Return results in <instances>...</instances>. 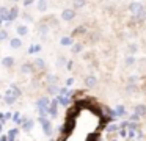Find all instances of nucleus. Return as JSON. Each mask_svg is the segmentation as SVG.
I'll return each mask as SVG.
<instances>
[{
    "label": "nucleus",
    "instance_id": "c9c22d12",
    "mask_svg": "<svg viewBox=\"0 0 146 141\" xmlns=\"http://www.w3.org/2000/svg\"><path fill=\"white\" fill-rule=\"evenodd\" d=\"M39 50H41V46H30L29 53H35V52H39Z\"/></svg>",
    "mask_w": 146,
    "mask_h": 141
},
{
    "label": "nucleus",
    "instance_id": "ea45409f",
    "mask_svg": "<svg viewBox=\"0 0 146 141\" xmlns=\"http://www.w3.org/2000/svg\"><path fill=\"white\" fill-rule=\"evenodd\" d=\"M35 3V0H24V6H30Z\"/></svg>",
    "mask_w": 146,
    "mask_h": 141
},
{
    "label": "nucleus",
    "instance_id": "2eb2a0df",
    "mask_svg": "<svg viewBox=\"0 0 146 141\" xmlns=\"http://www.w3.org/2000/svg\"><path fill=\"white\" fill-rule=\"evenodd\" d=\"M33 64H35L36 71H44V69H46V61L42 58H35Z\"/></svg>",
    "mask_w": 146,
    "mask_h": 141
},
{
    "label": "nucleus",
    "instance_id": "9b49d317",
    "mask_svg": "<svg viewBox=\"0 0 146 141\" xmlns=\"http://www.w3.org/2000/svg\"><path fill=\"white\" fill-rule=\"evenodd\" d=\"M0 17L5 22H10V9L7 6H0Z\"/></svg>",
    "mask_w": 146,
    "mask_h": 141
},
{
    "label": "nucleus",
    "instance_id": "a878e982",
    "mask_svg": "<svg viewBox=\"0 0 146 141\" xmlns=\"http://www.w3.org/2000/svg\"><path fill=\"white\" fill-rule=\"evenodd\" d=\"M86 5V0H72V8L76 9H80Z\"/></svg>",
    "mask_w": 146,
    "mask_h": 141
},
{
    "label": "nucleus",
    "instance_id": "f257e3e1",
    "mask_svg": "<svg viewBox=\"0 0 146 141\" xmlns=\"http://www.w3.org/2000/svg\"><path fill=\"white\" fill-rule=\"evenodd\" d=\"M76 19V8H64L61 11V21L64 22H71Z\"/></svg>",
    "mask_w": 146,
    "mask_h": 141
},
{
    "label": "nucleus",
    "instance_id": "6e6552de",
    "mask_svg": "<svg viewBox=\"0 0 146 141\" xmlns=\"http://www.w3.org/2000/svg\"><path fill=\"white\" fill-rule=\"evenodd\" d=\"M2 66L7 68V69H11L14 66V58L13 56H3V58H2Z\"/></svg>",
    "mask_w": 146,
    "mask_h": 141
},
{
    "label": "nucleus",
    "instance_id": "e433bc0d",
    "mask_svg": "<svg viewBox=\"0 0 146 141\" xmlns=\"http://www.w3.org/2000/svg\"><path fill=\"white\" fill-rule=\"evenodd\" d=\"M74 81H76V80H74L72 77L66 78V86H68V88H69V86H72V85H74Z\"/></svg>",
    "mask_w": 146,
    "mask_h": 141
},
{
    "label": "nucleus",
    "instance_id": "cd10ccee",
    "mask_svg": "<svg viewBox=\"0 0 146 141\" xmlns=\"http://www.w3.org/2000/svg\"><path fill=\"white\" fill-rule=\"evenodd\" d=\"M17 133H19V128H11V130H8V140H16Z\"/></svg>",
    "mask_w": 146,
    "mask_h": 141
},
{
    "label": "nucleus",
    "instance_id": "20e7f679",
    "mask_svg": "<svg viewBox=\"0 0 146 141\" xmlns=\"http://www.w3.org/2000/svg\"><path fill=\"white\" fill-rule=\"evenodd\" d=\"M35 71H36V68H35L33 63H24V64L21 66V74H24V75H30Z\"/></svg>",
    "mask_w": 146,
    "mask_h": 141
},
{
    "label": "nucleus",
    "instance_id": "7ed1b4c3",
    "mask_svg": "<svg viewBox=\"0 0 146 141\" xmlns=\"http://www.w3.org/2000/svg\"><path fill=\"white\" fill-rule=\"evenodd\" d=\"M141 9H145V6H143V3H140V2H132V3H129V13L132 16H137Z\"/></svg>",
    "mask_w": 146,
    "mask_h": 141
},
{
    "label": "nucleus",
    "instance_id": "c85d7f7f",
    "mask_svg": "<svg viewBox=\"0 0 146 141\" xmlns=\"http://www.w3.org/2000/svg\"><path fill=\"white\" fill-rule=\"evenodd\" d=\"M138 81H140V75H137V74L129 75V77H127V83H137V85H138Z\"/></svg>",
    "mask_w": 146,
    "mask_h": 141
},
{
    "label": "nucleus",
    "instance_id": "c03bdc74",
    "mask_svg": "<svg viewBox=\"0 0 146 141\" xmlns=\"http://www.w3.org/2000/svg\"><path fill=\"white\" fill-rule=\"evenodd\" d=\"M0 140H3V141H7V140H8V135H3V136H0Z\"/></svg>",
    "mask_w": 146,
    "mask_h": 141
},
{
    "label": "nucleus",
    "instance_id": "2f4dec72",
    "mask_svg": "<svg viewBox=\"0 0 146 141\" xmlns=\"http://www.w3.org/2000/svg\"><path fill=\"white\" fill-rule=\"evenodd\" d=\"M10 89H11V91H13V93H14V96H16L17 99H19V97H21V94H22V93H21V89H19V88H17V86H16V85H11V86H10Z\"/></svg>",
    "mask_w": 146,
    "mask_h": 141
},
{
    "label": "nucleus",
    "instance_id": "37998d69",
    "mask_svg": "<svg viewBox=\"0 0 146 141\" xmlns=\"http://www.w3.org/2000/svg\"><path fill=\"white\" fill-rule=\"evenodd\" d=\"M13 118V115H11V113H5V119H11Z\"/></svg>",
    "mask_w": 146,
    "mask_h": 141
},
{
    "label": "nucleus",
    "instance_id": "c756f323",
    "mask_svg": "<svg viewBox=\"0 0 146 141\" xmlns=\"http://www.w3.org/2000/svg\"><path fill=\"white\" fill-rule=\"evenodd\" d=\"M8 38H10V34H8V30H0V42H2V41H7Z\"/></svg>",
    "mask_w": 146,
    "mask_h": 141
},
{
    "label": "nucleus",
    "instance_id": "58836bf2",
    "mask_svg": "<svg viewBox=\"0 0 146 141\" xmlns=\"http://www.w3.org/2000/svg\"><path fill=\"white\" fill-rule=\"evenodd\" d=\"M72 66H74L72 61H68L66 63V71H72Z\"/></svg>",
    "mask_w": 146,
    "mask_h": 141
},
{
    "label": "nucleus",
    "instance_id": "473e14b6",
    "mask_svg": "<svg viewBox=\"0 0 146 141\" xmlns=\"http://www.w3.org/2000/svg\"><path fill=\"white\" fill-rule=\"evenodd\" d=\"M85 30H86V28L83 27V25H80V27H77L76 30H74L72 36H77V34H83V33H85Z\"/></svg>",
    "mask_w": 146,
    "mask_h": 141
},
{
    "label": "nucleus",
    "instance_id": "bb28decb",
    "mask_svg": "<svg viewBox=\"0 0 146 141\" xmlns=\"http://www.w3.org/2000/svg\"><path fill=\"white\" fill-rule=\"evenodd\" d=\"M49 115L50 116H54V118H57V115H58V105H49Z\"/></svg>",
    "mask_w": 146,
    "mask_h": 141
},
{
    "label": "nucleus",
    "instance_id": "423d86ee",
    "mask_svg": "<svg viewBox=\"0 0 146 141\" xmlns=\"http://www.w3.org/2000/svg\"><path fill=\"white\" fill-rule=\"evenodd\" d=\"M83 83H85L86 88H94L96 85H98V77H96V75H86Z\"/></svg>",
    "mask_w": 146,
    "mask_h": 141
},
{
    "label": "nucleus",
    "instance_id": "79ce46f5",
    "mask_svg": "<svg viewBox=\"0 0 146 141\" xmlns=\"http://www.w3.org/2000/svg\"><path fill=\"white\" fill-rule=\"evenodd\" d=\"M5 121H7V119H5V115L3 113H0V122H5Z\"/></svg>",
    "mask_w": 146,
    "mask_h": 141
},
{
    "label": "nucleus",
    "instance_id": "de8ad7c7",
    "mask_svg": "<svg viewBox=\"0 0 146 141\" xmlns=\"http://www.w3.org/2000/svg\"><path fill=\"white\" fill-rule=\"evenodd\" d=\"M13 2H19V0H13Z\"/></svg>",
    "mask_w": 146,
    "mask_h": 141
},
{
    "label": "nucleus",
    "instance_id": "412c9836",
    "mask_svg": "<svg viewBox=\"0 0 146 141\" xmlns=\"http://www.w3.org/2000/svg\"><path fill=\"white\" fill-rule=\"evenodd\" d=\"M126 50H127V53H130V55H135V53L138 52V46H137L135 42H129L127 47H126Z\"/></svg>",
    "mask_w": 146,
    "mask_h": 141
},
{
    "label": "nucleus",
    "instance_id": "a18cd8bd",
    "mask_svg": "<svg viewBox=\"0 0 146 141\" xmlns=\"http://www.w3.org/2000/svg\"><path fill=\"white\" fill-rule=\"evenodd\" d=\"M2 24H3V19H2V17H0V25H2Z\"/></svg>",
    "mask_w": 146,
    "mask_h": 141
},
{
    "label": "nucleus",
    "instance_id": "f03ea898",
    "mask_svg": "<svg viewBox=\"0 0 146 141\" xmlns=\"http://www.w3.org/2000/svg\"><path fill=\"white\" fill-rule=\"evenodd\" d=\"M38 121H39V124L42 125V130H44V133L47 135V136H50V135H52V124H50V121H49L46 116H39Z\"/></svg>",
    "mask_w": 146,
    "mask_h": 141
},
{
    "label": "nucleus",
    "instance_id": "f3484780",
    "mask_svg": "<svg viewBox=\"0 0 146 141\" xmlns=\"http://www.w3.org/2000/svg\"><path fill=\"white\" fill-rule=\"evenodd\" d=\"M133 111L138 113V115L141 116V118H145V116H146V105H145V103H138V105H135Z\"/></svg>",
    "mask_w": 146,
    "mask_h": 141
},
{
    "label": "nucleus",
    "instance_id": "5701e85b",
    "mask_svg": "<svg viewBox=\"0 0 146 141\" xmlns=\"http://www.w3.org/2000/svg\"><path fill=\"white\" fill-rule=\"evenodd\" d=\"M135 55H130V53H127V56L124 58V66H133L135 64Z\"/></svg>",
    "mask_w": 146,
    "mask_h": 141
},
{
    "label": "nucleus",
    "instance_id": "a19ab883",
    "mask_svg": "<svg viewBox=\"0 0 146 141\" xmlns=\"http://www.w3.org/2000/svg\"><path fill=\"white\" fill-rule=\"evenodd\" d=\"M143 138H145V136H143V133H141V132H140V130H138V133H137V136H135V140H143Z\"/></svg>",
    "mask_w": 146,
    "mask_h": 141
},
{
    "label": "nucleus",
    "instance_id": "4468645a",
    "mask_svg": "<svg viewBox=\"0 0 146 141\" xmlns=\"http://www.w3.org/2000/svg\"><path fill=\"white\" fill-rule=\"evenodd\" d=\"M38 30H39V36H41L42 39H46V38H47V34H49V25L47 24H41Z\"/></svg>",
    "mask_w": 146,
    "mask_h": 141
},
{
    "label": "nucleus",
    "instance_id": "4c0bfd02",
    "mask_svg": "<svg viewBox=\"0 0 146 141\" xmlns=\"http://www.w3.org/2000/svg\"><path fill=\"white\" fill-rule=\"evenodd\" d=\"M22 17L25 19V21H29V22H32V21H33V17L29 14V13H24V14H22Z\"/></svg>",
    "mask_w": 146,
    "mask_h": 141
},
{
    "label": "nucleus",
    "instance_id": "f704fd0d",
    "mask_svg": "<svg viewBox=\"0 0 146 141\" xmlns=\"http://www.w3.org/2000/svg\"><path fill=\"white\" fill-rule=\"evenodd\" d=\"M140 119H141V116H140L138 113H135V111H133L132 115H129V121H135V122H138Z\"/></svg>",
    "mask_w": 146,
    "mask_h": 141
},
{
    "label": "nucleus",
    "instance_id": "6ab92c4d",
    "mask_svg": "<svg viewBox=\"0 0 146 141\" xmlns=\"http://www.w3.org/2000/svg\"><path fill=\"white\" fill-rule=\"evenodd\" d=\"M124 115H126L124 105H118L115 110H111V116H124Z\"/></svg>",
    "mask_w": 146,
    "mask_h": 141
},
{
    "label": "nucleus",
    "instance_id": "49530a36",
    "mask_svg": "<svg viewBox=\"0 0 146 141\" xmlns=\"http://www.w3.org/2000/svg\"><path fill=\"white\" fill-rule=\"evenodd\" d=\"M2 124H3V122H0V132H2Z\"/></svg>",
    "mask_w": 146,
    "mask_h": 141
},
{
    "label": "nucleus",
    "instance_id": "aec40b11",
    "mask_svg": "<svg viewBox=\"0 0 146 141\" xmlns=\"http://www.w3.org/2000/svg\"><path fill=\"white\" fill-rule=\"evenodd\" d=\"M36 9H38L39 13H46V11H47V0H38Z\"/></svg>",
    "mask_w": 146,
    "mask_h": 141
},
{
    "label": "nucleus",
    "instance_id": "1a4fd4ad",
    "mask_svg": "<svg viewBox=\"0 0 146 141\" xmlns=\"http://www.w3.org/2000/svg\"><path fill=\"white\" fill-rule=\"evenodd\" d=\"M132 19H133L135 22H138V24H143V22L146 21V8L141 9V11H140L137 16H132Z\"/></svg>",
    "mask_w": 146,
    "mask_h": 141
},
{
    "label": "nucleus",
    "instance_id": "dca6fc26",
    "mask_svg": "<svg viewBox=\"0 0 146 141\" xmlns=\"http://www.w3.org/2000/svg\"><path fill=\"white\" fill-rule=\"evenodd\" d=\"M47 94H50V96L60 94V88L57 86V83H49V86H47Z\"/></svg>",
    "mask_w": 146,
    "mask_h": 141
},
{
    "label": "nucleus",
    "instance_id": "f8f14e48",
    "mask_svg": "<svg viewBox=\"0 0 146 141\" xmlns=\"http://www.w3.org/2000/svg\"><path fill=\"white\" fill-rule=\"evenodd\" d=\"M16 33H17V36H25V34H29V27L24 25V24L17 25V27H16Z\"/></svg>",
    "mask_w": 146,
    "mask_h": 141
},
{
    "label": "nucleus",
    "instance_id": "393cba45",
    "mask_svg": "<svg viewBox=\"0 0 146 141\" xmlns=\"http://www.w3.org/2000/svg\"><path fill=\"white\" fill-rule=\"evenodd\" d=\"M17 16H19V8H17V6H13V8L10 9V22H13L14 19H17Z\"/></svg>",
    "mask_w": 146,
    "mask_h": 141
},
{
    "label": "nucleus",
    "instance_id": "ddd939ff",
    "mask_svg": "<svg viewBox=\"0 0 146 141\" xmlns=\"http://www.w3.org/2000/svg\"><path fill=\"white\" fill-rule=\"evenodd\" d=\"M10 47L11 49H21V47H22V39H21V38H11Z\"/></svg>",
    "mask_w": 146,
    "mask_h": 141
},
{
    "label": "nucleus",
    "instance_id": "39448f33",
    "mask_svg": "<svg viewBox=\"0 0 146 141\" xmlns=\"http://www.w3.org/2000/svg\"><path fill=\"white\" fill-rule=\"evenodd\" d=\"M17 100V97L14 96V93L11 89H8L7 93H5V96H3V102L7 103V105H13L14 102Z\"/></svg>",
    "mask_w": 146,
    "mask_h": 141
},
{
    "label": "nucleus",
    "instance_id": "72a5a7b5",
    "mask_svg": "<svg viewBox=\"0 0 146 141\" xmlns=\"http://www.w3.org/2000/svg\"><path fill=\"white\" fill-rule=\"evenodd\" d=\"M66 58H64V56H58V60H57V66L58 68H61V66H64V68H66Z\"/></svg>",
    "mask_w": 146,
    "mask_h": 141
},
{
    "label": "nucleus",
    "instance_id": "4be33fe9",
    "mask_svg": "<svg viewBox=\"0 0 146 141\" xmlns=\"http://www.w3.org/2000/svg\"><path fill=\"white\" fill-rule=\"evenodd\" d=\"M33 125H35V121H33V119H27V121L22 124V130L24 132H30L33 128Z\"/></svg>",
    "mask_w": 146,
    "mask_h": 141
},
{
    "label": "nucleus",
    "instance_id": "b1692460",
    "mask_svg": "<svg viewBox=\"0 0 146 141\" xmlns=\"http://www.w3.org/2000/svg\"><path fill=\"white\" fill-rule=\"evenodd\" d=\"M83 50V44L82 42H74L72 46H71V52L72 53H80Z\"/></svg>",
    "mask_w": 146,
    "mask_h": 141
},
{
    "label": "nucleus",
    "instance_id": "9d476101",
    "mask_svg": "<svg viewBox=\"0 0 146 141\" xmlns=\"http://www.w3.org/2000/svg\"><path fill=\"white\" fill-rule=\"evenodd\" d=\"M60 44L63 47H71L74 44V39H72V36H61L60 38Z\"/></svg>",
    "mask_w": 146,
    "mask_h": 141
},
{
    "label": "nucleus",
    "instance_id": "7c9ffc66",
    "mask_svg": "<svg viewBox=\"0 0 146 141\" xmlns=\"http://www.w3.org/2000/svg\"><path fill=\"white\" fill-rule=\"evenodd\" d=\"M57 75H52V74H47L46 75V81H47V83H57Z\"/></svg>",
    "mask_w": 146,
    "mask_h": 141
},
{
    "label": "nucleus",
    "instance_id": "0eeeda50",
    "mask_svg": "<svg viewBox=\"0 0 146 141\" xmlns=\"http://www.w3.org/2000/svg\"><path fill=\"white\" fill-rule=\"evenodd\" d=\"M49 105H50V100H49L47 96L39 97V99L36 100V108H49Z\"/></svg>",
    "mask_w": 146,
    "mask_h": 141
},
{
    "label": "nucleus",
    "instance_id": "a211bd4d",
    "mask_svg": "<svg viewBox=\"0 0 146 141\" xmlns=\"http://www.w3.org/2000/svg\"><path fill=\"white\" fill-rule=\"evenodd\" d=\"M124 89H126L127 94H135L137 91H138V85H137V83H127Z\"/></svg>",
    "mask_w": 146,
    "mask_h": 141
}]
</instances>
